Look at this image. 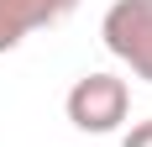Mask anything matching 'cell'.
<instances>
[{
    "instance_id": "obj_1",
    "label": "cell",
    "mask_w": 152,
    "mask_h": 147,
    "mask_svg": "<svg viewBox=\"0 0 152 147\" xmlns=\"http://www.w3.org/2000/svg\"><path fill=\"white\" fill-rule=\"evenodd\" d=\"M63 110H68V121H74L79 132L105 137V132H115L131 116V84L115 79V74H84V79H74Z\"/></svg>"
},
{
    "instance_id": "obj_2",
    "label": "cell",
    "mask_w": 152,
    "mask_h": 147,
    "mask_svg": "<svg viewBox=\"0 0 152 147\" xmlns=\"http://www.w3.org/2000/svg\"><path fill=\"white\" fill-rule=\"evenodd\" d=\"M100 37L137 79L152 84V0H110Z\"/></svg>"
},
{
    "instance_id": "obj_3",
    "label": "cell",
    "mask_w": 152,
    "mask_h": 147,
    "mask_svg": "<svg viewBox=\"0 0 152 147\" xmlns=\"http://www.w3.org/2000/svg\"><path fill=\"white\" fill-rule=\"evenodd\" d=\"M74 11H79V0H0V53L21 47L42 26H58Z\"/></svg>"
},
{
    "instance_id": "obj_4",
    "label": "cell",
    "mask_w": 152,
    "mask_h": 147,
    "mask_svg": "<svg viewBox=\"0 0 152 147\" xmlns=\"http://www.w3.org/2000/svg\"><path fill=\"white\" fill-rule=\"evenodd\" d=\"M121 147H152V121H137V126L121 137Z\"/></svg>"
}]
</instances>
